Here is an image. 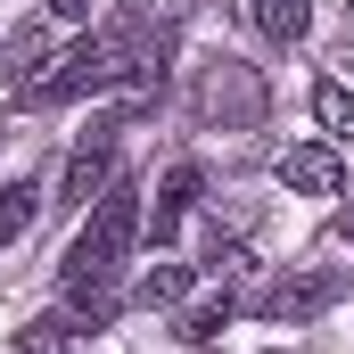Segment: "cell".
Here are the masks:
<instances>
[{
  "mask_svg": "<svg viewBox=\"0 0 354 354\" xmlns=\"http://www.w3.org/2000/svg\"><path fill=\"white\" fill-rule=\"evenodd\" d=\"M272 174L288 181V189H305V198H338V189H346V157H338L330 140H288Z\"/></svg>",
  "mask_w": 354,
  "mask_h": 354,
  "instance_id": "4",
  "label": "cell"
},
{
  "mask_svg": "<svg viewBox=\"0 0 354 354\" xmlns=\"http://www.w3.org/2000/svg\"><path fill=\"white\" fill-rule=\"evenodd\" d=\"M115 132H124V124H91L83 140H75V157H66V174H58V206H91V198L107 189V165H115Z\"/></svg>",
  "mask_w": 354,
  "mask_h": 354,
  "instance_id": "3",
  "label": "cell"
},
{
  "mask_svg": "<svg viewBox=\"0 0 354 354\" xmlns=\"http://www.w3.org/2000/svg\"><path fill=\"white\" fill-rule=\"evenodd\" d=\"M189 206H198V165H174V174H165V189H157V214H149V231H157V239H174Z\"/></svg>",
  "mask_w": 354,
  "mask_h": 354,
  "instance_id": "6",
  "label": "cell"
},
{
  "mask_svg": "<svg viewBox=\"0 0 354 354\" xmlns=\"http://www.w3.org/2000/svg\"><path fill=\"white\" fill-rule=\"evenodd\" d=\"M346 239H354V214H346Z\"/></svg>",
  "mask_w": 354,
  "mask_h": 354,
  "instance_id": "15",
  "label": "cell"
},
{
  "mask_svg": "<svg viewBox=\"0 0 354 354\" xmlns=\"http://www.w3.org/2000/svg\"><path fill=\"white\" fill-rule=\"evenodd\" d=\"M132 231H140V189L132 181H107L99 189V206H91L83 239L66 248V305L83 313V322H115V264H124V248H132Z\"/></svg>",
  "mask_w": 354,
  "mask_h": 354,
  "instance_id": "1",
  "label": "cell"
},
{
  "mask_svg": "<svg viewBox=\"0 0 354 354\" xmlns=\"http://www.w3.org/2000/svg\"><path fill=\"white\" fill-rule=\"evenodd\" d=\"M140 66H157V58H140V25H132V17H115V25H99V33H91L83 50H66V58H58V75H41L25 99H33V107H58V99H83V91L124 83V75H140Z\"/></svg>",
  "mask_w": 354,
  "mask_h": 354,
  "instance_id": "2",
  "label": "cell"
},
{
  "mask_svg": "<svg viewBox=\"0 0 354 354\" xmlns=\"http://www.w3.org/2000/svg\"><path fill=\"white\" fill-rule=\"evenodd\" d=\"M256 25L272 41H305L313 33V0H256Z\"/></svg>",
  "mask_w": 354,
  "mask_h": 354,
  "instance_id": "8",
  "label": "cell"
},
{
  "mask_svg": "<svg viewBox=\"0 0 354 354\" xmlns=\"http://www.w3.org/2000/svg\"><path fill=\"white\" fill-rule=\"evenodd\" d=\"M313 115H322L330 140H346V149H354V91H346V83H313Z\"/></svg>",
  "mask_w": 354,
  "mask_h": 354,
  "instance_id": "9",
  "label": "cell"
},
{
  "mask_svg": "<svg viewBox=\"0 0 354 354\" xmlns=\"http://www.w3.org/2000/svg\"><path fill=\"white\" fill-rule=\"evenodd\" d=\"M17 354H75V322H58V313L25 322V330H17Z\"/></svg>",
  "mask_w": 354,
  "mask_h": 354,
  "instance_id": "10",
  "label": "cell"
},
{
  "mask_svg": "<svg viewBox=\"0 0 354 354\" xmlns=\"http://www.w3.org/2000/svg\"><path fill=\"white\" fill-rule=\"evenodd\" d=\"M50 17H66V25H83V17H91V0H50Z\"/></svg>",
  "mask_w": 354,
  "mask_h": 354,
  "instance_id": "14",
  "label": "cell"
},
{
  "mask_svg": "<svg viewBox=\"0 0 354 354\" xmlns=\"http://www.w3.org/2000/svg\"><path fill=\"white\" fill-rule=\"evenodd\" d=\"M223 322H231V288H223V297H206V305H189V313H181V338H189V346H206Z\"/></svg>",
  "mask_w": 354,
  "mask_h": 354,
  "instance_id": "11",
  "label": "cell"
},
{
  "mask_svg": "<svg viewBox=\"0 0 354 354\" xmlns=\"http://www.w3.org/2000/svg\"><path fill=\"white\" fill-rule=\"evenodd\" d=\"M181 288H189L181 264H149V272H140V305H181Z\"/></svg>",
  "mask_w": 354,
  "mask_h": 354,
  "instance_id": "13",
  "label": "cell"
},
{
  "mask_svg": "<svg viewBox=\"0 0 354 354\" xmlns=\"http://www.w3.org/2000/svg\"><path fill=\"white\" fill-rule=\"evenodd\" d=\"M33 214H41V181H8V189H0V248H8V239H25V231H33Z\"/></svg>",
  "mask_w": 354,
  "mask_h": 354,
  "instance_id": "7",
  "label": "cell"
},
{
  "mask_svg": "<svg viewBox=\"0 0 354 354\" xmlns=\"http://www.w3.org/2000/svg\"><path fill=\"white\" fill-rule=\"evenodd\" d=\"M41 50H50V41H41L33 25L8 33V50H0V83H25V66H41Z\"/></svg>",
  "mask_w": 354,
  "mask_h": 354,
  "instance_id": "12",
  "label": "cell"
},
{
  "mask_svg": "<svg viewBox=\"0 0 354 354\" xmlns=\"http://www.w3.org/2000/svg\"><path fill=\"white\" fill-rule=\"evenodd\" d=\"M322 305H338V272H305V280H272L264 288L272 322H313Z\"/></svg>",
  "mask_w": 354,
  "mask_h": 354,
  "instance_id": "5",
  "label": "cell"
}]
</instances>
